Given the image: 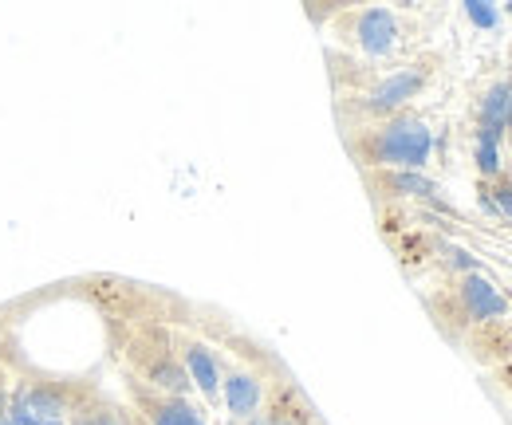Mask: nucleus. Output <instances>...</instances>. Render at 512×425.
Here are the masks:
<instances>
[{"instance_id":"obj_10","label":"nucleus","mask_w":512,"mask_h":425,"mask_svg":"<svg viewBox=\"0 0 512 425\" xmlns=\"http://www.w3.org/2000/svg\"><path fill=\"white\" fill-rule=\"evenodd\" d=\"M509 115H512V83L509 79H497L477 99V122H485V126H509Z\"/></svg>"},{"instance_id":"obj_6","label":"nucleus","mask_w":512,"mask_h":425,"mask_svg":"<svg viewBox=\"0 0 512 425\" xmlns=\"http://www.w3.org/2000/svg\"><path fill=\"white\" fill-rule=\"evenodd\" d=\"M221 402H225V410L237 422H249L253 414H260V406H264V378L256 370H241V366L229 370L221 378Z\"/></svg>"},{"instance_id":"obj_19","label":"nucleus","mask_w":512,"mask_h":425,"mask_svg":"<svg viewBox=\"0 0 512 425\" xmlns=\"http://www.w3.org/2000/svg\"><path fill=\"white\" fill-rule=\"evenodd\" d=\"M505 12H509V16H512V0H509V8H505Z\"/></svg>"},{"instance_id":"obj_11","label":"nucleus","mask_w":512,"mask_h":425,"mask_svg":"<svg viewBox=\"0 0 512 425\" xmlns=\"http://www.w3.org/2000/svg\"><path fill=\"white\" fill-rule=\"evenodd\" d=\"M390 197H426V201H438V182L434 178H426V174H414V170H383V178H379Z\"/></svg>"},{"instance_id":"obj_12","label":"nucleus","mask_w":512,"mask_h":425,"mask_svg":"<svg viewBox=\"0 0 512 425\" xmlns=\"http://www.w3.org/2000/svg\"><path fill=\"white\" fill-rule=\"evenodd\" d=\"M67 425H130V418L115 406H103V402H91V406H79L71 410V422Z\"/></svg>"},{"instance_id":"obj_21","label":"nucleus","mask_w":512,"mask_h":425,"mask_svg":"<svg viewBox=\"0 0 512 425\" xmlns=\"http://www.w3.org/2000/svg\"><path fill=\"white\" fill-rule=\"evenodd\" d=\"M509 71H512V60H509Z\"/></svg>"},{"instance_id":"obj_4","label":"nucleus","mask_w":512,"mask_h":425,"mask_svg":"<svg viewBox=\"0 0 512 425\" xmlns=\"http://www.w3.org/2000/svg\"><path fill=\"white\" fill-rule=\"evenodd\" d=\"M457 307L469 323H497V319H509L512 304L509 296L485 276V272H473V276H457Z\"/></svg>"},{"instance_id":"obj_3","label":"nucleus","mask_w":512,"mask_h":425,"mask_svg":"<svg viewBox=\"0 0 512 425\" xmlns=\"http://www.w3.org/2000/svg\"><path fill=\"white\" fill-rule=\"evenodd\" d=\"M347 36H351V44H355L363 56L386 60V56H394L398 44H402V24H398V16H394L390 8H379V4H375V8H359V12L351 16Z\"/></svg>"},{"instance_id":"obj_16","label":"nucleus","mask_w":512,"mask_h":425,"mask_svg":"<svg viewBox=\"0 0 512 425\" xmlns=\"http://www.w3.org/2000/svg\"><path fill=\"white\" fill-rule=\"evenodd\" d=\"M442 252H446V256H442V260H446V268H453L457 276H473V272H481V260H477V256H473L469 248H457V244H446Z\"/></svg>"},{"instance_id":"obj_9","label":"nucleus","mask_w":512,"mask_h":425,"mask_svg":"<svg viewBox=\"0 0 512 425\" xmlns=\"http://www.w3.org/2000/svg\"><path fill=\"white\" fill-rule=\"evenodd\" d=\"M142 374H146V382L158 394H166V398H190L193 382L190 374H186V366H182V359H174V351H162L158 359H150V363L142 366Z\"/></svg>"},{"instance_id":"obj_18","label":"nucleus","mask_w":512,"mask_h":425,"mask_svg":"<svg viewBox=\"0 0 512 425\" xmlns=\"http://www.w3.org/2000/svg\"><path fill=\"white\" fill-rule=\"evenodd\" d=\"M0 425H12V422H8V418H0Z\"/></svg>"},{"instance_id":"obj_8","label":"nucleus","mask_w":512,"mask_h":425,"mask_svg":"<svg viewBox=\"0 0 512 425\" xmlns=\"http://www.w3.org/2000/svg\"><path fill=\"white\" fill-rule=\"evenodd\" d=\"M146 425H209V414L190 398H166V394H146L142 398Z\"/></svg>"},{"instance_id":"obj_13","label":"nucleus","mask_w":512,"mask_h":425,"mask_svg":"<svg viewBox=\"0 0 512 425\" xmlns=\"http://www.w3.org/2000/svg\"><path fill=\"white\" fill-rule=\"evenodd\" d=\"M473 162H477V174H481L485 182L505 178V154H501V146H493V142H473Z\"/></svg>"},{"instance_id":"obj_7","label":"nucleus","mask_w":512,"mask_h":425,"mask_svg":"<svg viewBox=\"0 0 512 425\" xmlns=\"http://www.w3.org/2000/svg\"><path fill=\"white\" fill-rule=\"evenodd\" d=\"M182 366H186V374H190L193 390L205 394V402H217V398H221V378H225V370H221L217 351H213L209 343L186 339V343H182Z\"/></svg>"},{"instance_id":"obj_14","label":"nucleus","mask_w":512,"mask_h":425,"mask_svg":"<svg viewBox=\"0 0 512 425\" xmlns=\"http://www.w3.org/2000/svg\"><path fill=\"white\" fill-rule=\"evenodd\" d=\"M481 205L497 217H509L512 221V182L509 178H497V182L481 185Z\"/></svg>"},{"instance_id":"obj_17","label":"nucleus","mask_w":512,"mask_h":425,"mask_svg":"<svg viewBox=\"0 0 512 425\" xmlns=\"http://www.w3.org/2000/svg\"><path fill=\"white\" fill-rule=\"evenodd\" d=\"M245 425H268V418H264V414H253V418H249Z\"/></svg>"},{"instance_id":"obj_5","label":"nucleus","mask_w":512,"mask_h":425,"mask_svg":"<svg viewBox=\"0 0 512 425\" xmlns=\"http://www.w3.org/2000/svg\"><path fill=\"white\" fill-rule=\"evenodd\" d=\"M8 422L12 425H67L71 422V406L56 386H32L20 390L16 402L8 406Z\"/></svg>"},{"instance_id":"obj_1","label":"nucleus","mask_w":512,"mask_h":425,"mask_svg":"<svg viewBox=\"0 0 512 425\" xmlns=\"http://www.w3.org/2000/svg\"><path fill=\"white\" fill-rule=\"evenodd\" d=\"M363 134H355L347 146L359 158V166H375V170H414L426 174L430 158H434V130L430 122L414 111L390 115V119L367 122L359 126Z\"/></svg>"},{"instance_id":"obj_15","label":"nucleus","mask_w":512,"mask_h":425,"mask_svg":"<svg viewBox=\"0 0 512 425\" xmlns=\"http://www.w3.org/2000/svg\"><path fill=\"white\" fill-rule=\"evenodd\" d=\"M461 12H465V20H469L473 28H481V32H493V28L501 24V8H493L489 0H465Z\"/></svg>"},{"instance_id":"obj_2","label":"nucleus","mask_w":512,"mask_h":425,"mask_svg":"<svg viewBox=\"0 0 512 425\" xmlns=\"http://www.w3.org/2000/svg\"><path fill=\"white\" fill-rule=\"evenodd\" d=\"M426 83H430V67H426V63L394 67V71H386L383 79H375V83L355 99V107L363 111V119H371V122L402 115V111H410V103L426 91Z\"/></svg>"},{"instance_id":"obj_20","label":"nucleus","mask_w":512,"mask_h":425,"mask_svg":"<svg viewBox=\"0 0 512 425\" xmlns=\"http://www.w3.org/2000/svg\"><path fill=\"white\" fill-rule=\"evenodd\" d=\"M509 126H512V115H509Z\"/></svg>"}]
</instances>
